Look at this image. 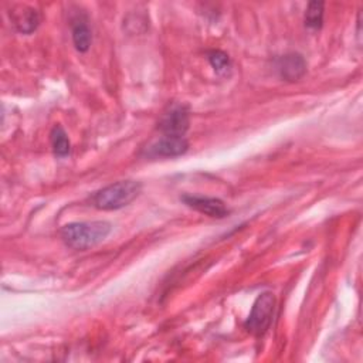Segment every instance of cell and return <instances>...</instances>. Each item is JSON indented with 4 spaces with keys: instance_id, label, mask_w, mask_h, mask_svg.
<instances>
[{
    "instance_id": "8",
    "label": "cell",
    "mask_w": 363,
    "mask_h": 363,
    "mask_svg": "<svg viewBox=\"0 0 363 363\" xmlns=\"http://www.w3.org/2000/svg\"><path fill=\"white\" fill-rule=\"evenodd\" d=\"M10 18L16 30L21 34H31L41 21L38 10L28 6L16 7L13 11H10Z\"/></svg>"
},
{
    "instance_id": "5",
    "label": "cell",
    "mask_w": 363,
    "mask_h": 363,
    "mask_svg": "<svg viewBox=\"0 0 363 363\" xmlns=\"http://www.w3.org/2000/svg\"><path fill=\"white\" fill-rule=\"evenodd\" d=\"M182 200L190 208H193V210H196V211H199L201 214H206L208 217L224 218L230 213L227 206L224 204V201H221L220 199H216V197L184 194V196H182Z\"/></svg>"
},
{
    "instance_id": "2",
    "label": "cell",
    "mask_w": 363,
    "mask_h": 363,
    "mask_svg": "<svg viewBox=\"0 0 363 363\" xmlns=\"http://www.w3.org/2000/svg\"><path fill=\"white\" fill-rule=\"evenodd\" d=\"M142 184L135 180H121L109 184L91 197L94 207L99 210H119L132 203L140 193Z\"/></svg>"
},
{
    "instance_id": "1",
    "label": "cell",
    "mask_w": 363,
    "mask_h": 363,
    "mask_svg": "<svg viewBox=\"0 0 363 363\" xmlns=\"http://www.w3.org/2000/svg\"><path fill=\"white\" fill-rule=\"evenodd\" d=\"M111 233L108 221L69 223L61 228L62 241L74 250H86L104 241Z\"/></svg>"
},
{
    "instance_id": "9",
    "label": "cell",
    "mask_w": 363,
    "mask_h": 363,
    "mask_svg": "<svg viewBox=\"0 0 363 363\" xmlns=\"http://www.w3.org/2000/svg\"><path fill=\"white\" fill-rule=\"evenodd\" d=\"M92 34L85 20L77 18L72 21V43L77 51L86 52L91 47Z\"/></svg>"
},
{
    "instance_id": "12",
    "label": "cell",
    "mask_w": 363,
    "mask_h": 363,
    "mask_svg": "<svg viewBox=\"0 0 363 363\" xmlns=\"http://www.w3.org/2000/svg\"><path fill=\"white\" fill-rule=\"evenodd\" d=\"M207 60H208L210 65L213 67V69L220 75L228 72V69L231 67L230 57L221 50H210L207 52Z\"/></svg>"
},
{
    "instance_id": "10",
    "label": "cell",
    "mask_w": 363,
    "mask_h": 363,
    "mask_svg": "<svg viewBox=\"0 0 363 363\" xmlns=\"http://www.w3.org/2000/svg\"><path fill=\"white\" fill-rule=\"evenodd\" d=\"M50 139H51V146H52V152L55 156L64 157L69 153V150H71L69 139L67 136V132L60 125H55L52 128V130L50 133Z\"/></svg>"
},
{
    "instance_id": "3",
    "label": "cell",
    "mask_w": 363,
    "mask_h": 363,
    "mask_svg": "<svg viewBox=\"0 0 363 363\" xmlns=\"http://www.w3.org/2000/svg\"><path fill=\"white\" fill-rule=\"evenodd\" d=\"M275 296L272 292H262L252 303L251 312L244 322V328L254 336H262L274 318Z\"/></svg>"
},
{
    "instance_id": "11",
    "label": "cell",
    "mask_w": 363,
    "mask_h": 363,
    "mask_svg": "<svg viewBox=\"0 0 363 363\" xmlns=\"http://www.w3.org/2000/svg\"><path fill=\"white\" fill-rule=\"evenodd\" d=\"M323 23V3L311 1L305 10V24L309 28H320Z\"/></svg>"
},
{
    "instance_id": "7",
    "label": "cell",
    "mask_w": 363,
    "mask_h": 363,
    "mask_svg": "<svg viewBox=\"0 0 363 363\" xmlns=\"http://www.w3.org/2000/svg\"><path fill=\"white\" fill-rule=\"evenodd\" d=\"M277 69L285 81H299L306 74V61L298 52H289L278 58Z\"/></svg>"
},
{
    "instance_id": "4",
    "label": "cell",
    "mask_w": 363,
    "mask_h": 363,
    "mask_svg": "<svg viewBox=\"0 0 363 363\" xmlns=\"http://www.w3.org/2000/svg\"><path fill=\"white\" fill-rule=\"evenodd\" d=\"M189 111L184 105L173 104L159 121V130L164 136H184L189 129Z\"/></svg>"
},
{
    "instance_id": "6",
    "label": "cell",
    "mask_w": 363,
    "mask_h": 363,
    "mask_svg": "<svg viewBox=\"0 0 363 363\" xmlns=\"http://www.w3.org/2000/svg\"><path fill=\"white\" fill-rule=\"evenodd\" d=\"M189 142L184 136H162L157 142H155L147 155L152 157H176L182 156L187 152Z\"/></svg>"
}]
</instances>
